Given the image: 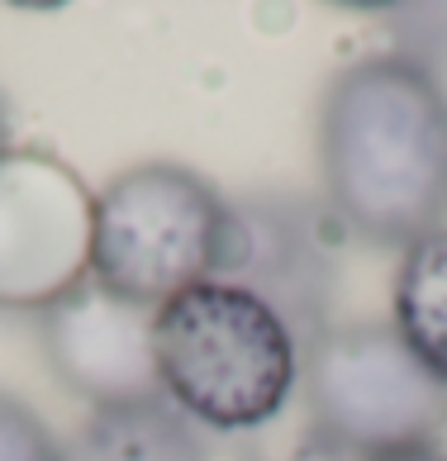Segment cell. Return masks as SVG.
Here are the masks:
<instances>
[{
    "label": "cell",
    "instance_id": "cell-1",
    "mask_svg": "<svg viewBox=\"0 0 447 461\" xmlns=\"http://www.w3.org/2000/svg\"><path fill=\"white\" fill-rule=\"evenodd\" d=\"M324 204L371 248H415L447 229V86L405 53H371L319 105Z\"/></svg>",
    "mask_w": 447,
    "mask_h": 461
},
{
    "label": "cell",
    "instance_id": "cell-2",
    "mask_svg": "<svg viewBox=\"0 0 447 461\" xmlns=\"http://www.w3.org/2000/svg\"><path fill=\"white\" fill-rule=\"evenodd\" d=\"M152 362L171 409L219 433H252L300 381V348L257 295L200 281L152 310Z\"/></svg>",
    "mask_w": 447,
    "mask_h": 461
},
{
    "label": "cell",
    "instance_id": "cell-3",
    "mask_svg": "<svg viewBox=\"0 0 447 461\" xmlns=\"http://www.w3.org/2000/svg\"><path fill=\"white\" fill-rule=\"evenodd\" d=\"M305 429L319 452L390 461L438 452L447 433V381L395 323H333L300 352Z\"/></svg>",
    "mask_w": 447,
    "mask_h": 461
},
{
    "label": "cell",
    "instance_id": "cell-4",
    "mask_svg": "<svg viewBox=\"0 0 447 461\" xmlns=\"http://www.w3.org/2000/svg\"><path fill=\"white\" fill-rule=\"evenodd\" d=\"M229 200L181 162H139L96 195L91 281L119 300L158 310L219 276Z\"/></svg>",
    "mask_w": 447,
    "mask_h": 461
},
{
    "label": "cell",
    "instance_id": "cell-5",
    "mask_svg": "<svg viewBox=\"0 0 447 461\" xmlns=\"http://www.w3.org/2000/svg\"><path fill=\"white\" fill-rule=\"evenodd\" d=\"M342 224L324 200L296 191H252L229 200V233L214 281H229L267 304L305 352L333 329L342 281Z\"/></svg>",
    "mask_w": 447,
    "mask_h": 461
},
{
    "label": "cell",
    "instance_id": "cell-6",
    "mask_svg": "<svg viewBox=\"0 0 447 461\" xmlns=\"http://www.w3.org/2000/svg\"><path fill=\"white\" fill-rule=\"evenodd\" d=\"M96 195L43 148L0 152V310L39 314L91 276Z\"/></svg>",
    "mask_w": 447,
    "mask_h": 461
},
{
    "label": "cell",
    "instance_id": "cell-7",
    "mask_svg": "<svg viewBox=\"0 0 447 461\" xmlns=\"http://www.w3.org/2000/svg\"><path fill=\"white\" fill-rule=\"evenodd\" d=\"M39 352L48 371L91 409L162 400L152 362V310L110 295L86 276L62 300L39 310Z\"/></svg>",
    "mask_w": 447,
    "mask_h": 461
},
{
    "label": "cell",
    "instance_id": "cell-8",
    "mask_svg": "<svg viewBox=\"0 0 447 461\" xmlns=\"http://www.w3.org/2000/svg\"><path fill=\"white\" fill-rule=\"evenodd\" d=\"M62 461H210L196 423L167 400L91 409V419L62 442Z\"/></svg>",
    "mask_w": 447,
    "mask_h": 461
},
{
    "label": "cell",
    "instance_id": "cell-9",
    "mask_svg": "<svg viewBox=\"0 0 447 461\" xmlns=\"http://www.w3.org/2000/svg\"><path fill=\"white\" fill-rule=\"evenodd\" d=\"M395 329L447 381V229L405 248L395 271Z\"/></svg>",
    "mask_w": 447,
    "mask_h": 461
},
{
    "label": "cell",
    "instance_id": "cell-10",
    "mask_svg": "<svg viewBox=\"0 0 447 461\" xmlns=\"http://www.w3.org/2000/svg\"><path fill=\"white\" fill-rule=\"evenodd\" d=\"M0 461H62L53 429L10 390H0Z\"/></svg>",
    "mask_w": 447,
    "mask_h": 461
},
{
    "label": "cell",
    "instance_id": "cell-11",
    "mask_svg": "<svg viewBox=\"0 0 447 461\" xmlns=\"http://www.w3.org/2000/svg\"><path fill=\"white\" fill-rule=\"evenodd\" d=\"M381 14L386 20H405V24H395V33L405 39L400 53L433 67L442 77V67H447V5H400V10H381Z\"/></svg>",
    "mask_w": 447,
    "mask_h": 461
},
{
    "label": "cell",
    "instance_id": "cell-12",
    "mask_svg": "<svg viewBox=\"0 0 447 461\" xmlns=\"http://www.w3.org/2000/svg\"><path fill=\"white\" fill-rule=\"evenodd\" d=\"M14 143H10V100L0 95V152H10Z\"/></svg>",
    "mask_w": 447,
    "mask_h": 461
},
{
    "label": "cell",
    "instance_id": "cell-13",
    "mask_svg": "<svg viewBox=\"0 0 447 461\" xmlns=\"http://www.w3.org/2000/svg\"><path fill=\"white\" fill-rule=\"evenodd\" d=\"M390 461H447L442 452H415V456H390Z\"/></svg>",
    "mask_w": 447,
    "mask_h": 461
}]
</instances>
